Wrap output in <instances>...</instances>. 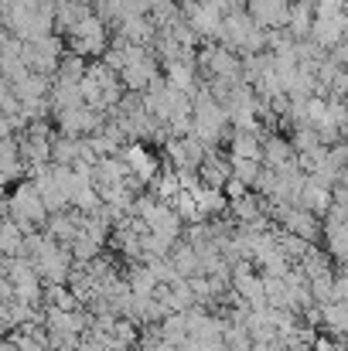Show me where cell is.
<instances>
[{
  "label": "cell",
  "instance_id": "6",
  "mask_svg": "<svg viewBox=\"0 0 348 351\" xmlns=\"http://www.w3.org/2000/svg\"><path fill=\"white\" fill-rule=\"evenodd\" d=\"M116 75H119V86H123L126 93H143L154 79H161V62L154 58V51H147V55L126 62Z\"/></svg>",
  "mask_w": 348,
  "mask_h": 351
},
{
  "label": "cell",
  "instance_id": "12",
  "mask_svg": "<svg viewBox=\"0 0 348 351\" xmlns=\"http://www.w3.org/2000/svg\"><path fill=\"white\" fill-rule=\"evenodd\" d=\"M294 160V147H290V140L283 136V133H263V157H259V164H266V167H283V164H290Z\"/></svg>",
  "mask_w": 348,
  "mask_h": 351
},
{
  "label": "cell",
  "instance_id": "11",
  "mask_svg": "<svg viewBox=\"0 0 348 351\" xmlns=\"http://www.w3.org/2000/svg\"><path fill=\"white\" fill-rule=\"evenodd\" d=\"M167 263H171V269H174V276L178 280H192V276H202V266H198V252L185 242V239H178L174 245H171V252H167Z\"/></svg>",
  "mask_w": 348,
  "mask_h": 351
},
{
  "label": "cell",
  "instance_id": "9",
  "mask_svg": "<svg viewBox=\"0 0 348 351\" xmlns=\"http://www.w3.org/2000/svg\"><path fill=\"white\" fill-rule=\"evenodd\" d=\"M246 10L256 24L270 27H287V14H290V0H246Z\"/></svg>",
  "mask_w": 348,
  "mask_h": 351
},
{
  "label": "cell",
  "instance_id": "13",
  "mask_svg": "<svg viewBox=\"0 0 348 351\" xmlns=\"http://www.w3.org/2000/svg\"><path fill=\"white\" fill-rule=\"evenodd\" d=\"M321 307V328H328L332 331V338L335 341H342V335H345L348 328V304L345 300H328V304H318Z\"/></svg>",
  "mask_w": 348,
  "mask_h": 351
},
{
  "label": "cell",
  "instance_id": "3",
  "mask_svg": "<svg viewBox=\"0 0 348 351\" xmlns=\"http://www.w3.org/2000/svg\"><path fill=\"white\" fill-rule=\"evenodd\" d=\"M62 51H65V38L51 31V34H45V38H31V41H24L21 58H24V65H27L31 72L55 75V65H58Z\"/></svg>",
  "mask_w": 348,
  "mask_h": 351
},
{
  "label": "cell",
  "instance_id": "4",
  "mask_svg": "<svg viewBox=\"0 0 348 351\" xmlns=\"http://www.w3.org/2000/svg\"><path fill=\"white\" fill-rule=\"evenodd\" d=\"M181 17L198 34V41H216L222 24V3L219 0H181Z\"/></svg>",
  "mask_w": 348,
  "mask_h": 351
},
{
  "label": "cell",
  "instance_id": "16",
  "mask_svg": "<svg viewBox=\"0 0 348 351\" xmlns=\"http://www.w3.org/2000/svg\"><path fill=\"white\" fill-rule=\"evenodd\" d=\"M69 3H93V0H69Z\"/></svg>",
  "mask_w": 348,
  "mask_h": 351
},
{
  "label": "cell",
  "instance_id": "8",
  "mask_svg": "<svg viewBox=\"0 0 348 351\" xmlns=\"http://www.w3.org/2000/svg\"><path fill=\"white\" fill-rule=\"evenodd\" d=\"M195 174H198V181H202L205 188H222L226 178H229V154H226L222 147L205 150V157H202V164H198Z\"/></svg>",
  "mask_w": 348,
  "mask_h": 351
},
{
  "label": "cell",
  "instance_id": "1",
  "mask_svg": "<svg viewBox=\"0 0 348 351\" xmlns=\"http://www.w3.org/2000/svg\"><path fill=\"white\" fill-rule=\"evenodd\" d=\"M216 41H219L222 48L235 51L239 58H242V55H256V51H266V27L256 24V21L249 17V10H235V14H226V17H222Z\"/></svg>",
  "mask_w": 348,
  "mask_h": 351
},
{
  "label": "cell",
  "instance_id": "10",
  "mask_svg": "<svg viewBox=\"0 0 348 351\" xmlns=\"http://www.w3.org/2000/svg\"><path fill=\"white\" fill-rule=\"evenodd\" d=\"M154 31H157V27L150 24L147 14H130V17H123L113 27V38L126 41V45H150Z\"/></svg>",
  "mask_w": 348,
  "mask_h": 351
},
{
  "label": "cell",
  "instance_id": "14",
  "mask_svg": "<svg viewBox=\"0 0 348 351\" xmlns=\"http://www.w3.org/2000/svg\"><path fill=\"white\" fill-rule=\"evenodd\" d=\"M86 65H89V62H86L82 55H76V51L65 48L62 58H58V65H55V75H51V79H58V82H76V86H79L82 75H86Z\"/></svg>",
  "mask_w": 348,
  "mask_h": 351
},
{
  "label": "cell",
  "instance_id": "15",
  "mask_svg": "<svg viewBox=\"0 0 348 351\" xmlns=\"http://www.w3.org/2000/svg\"><path fill=\"white\" fill-rule=\"evenodd\" d=\"M21 229L7 219V215H0V252L3 256H21Z\"/></svg>",
  "mask_w": 348,
  "mask_h": 351
},
{
  "label": "cell",
  "instance_id": "7",
  "mask_svg": "<svg viewBox=\"0 0 348 351\" xmlns=\"http://www.w3.org/2000/svg\"><path fill=\"white\" fill-rule=\"evenodd\" d=\"M308 38H311L318 48H325V51H328L332 45L345 41V10H338V14H332V17H314Z\"/></svg>",
  "mask_w": 348,
  "mask_h": 351
},
{
  "label": "cell",
  "instance_id": "5",
  "mask_svg": "<svg viewBox=\"0 0 348 351\" xmlns=\"http://www.w3.org/2000/svg\"><path fill=\"white\" fill-rule=\"evenodd\" d=\"M103 119H106V110H96V106L76 103V106H69V110H58V113L51 117V123L58 126L62 136H76V140H82V136L96 133V130L103 126Z\"/></svg>",
  "mask_w": 348,
  "mask_h": 351
},
{
  "label": "cell",
  "instance_id": "2",
  "mask_svg": "<svg viewBox=\"0 0 348 351\" xmlns=\"http://www.w3.org/2000/svg\"><path fill=\"white\" fill-rule=\"evenodd\" d=\"M3 215H7L21 232H31V229H41V226H45L48 208H45V202H41V195H38V188H34L31 178H21V184L14 188V195H10Z\"/></svg>",
  "mask_w": 348,
  "mask_h": 351
}]
</instances>
